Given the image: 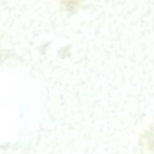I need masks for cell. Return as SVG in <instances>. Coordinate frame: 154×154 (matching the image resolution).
Returning a JSON list of instances; mask_svg holds the SVG:
<instances>
[{"label": "cell", "mask_w": 154, "mask_h": 154, "mask_svg": "<svg viewBox=\"0 0 154 154\" xmlns=\"http://www.w3.org/2000/svg\"><path fill=\"white\" fill-rule=\"evenodd\" d=\"M147 142L149 149L154 152V129L149 132L147 137Z\"/></svg>", "instance_id": "obj_2"}, {"label": "cell", "mask_w": 154, "mask_h": 154, "mask_svg": "<svg viewBox=\"0 0 154 154\" xmlns=\"http://www.w3.org/2000/svg\"><path fill=\"white\" fill-rule=\"evenodd\" d=\"M82 0H61L62 5L69 11H74L81 5Z\"/></svg>", "instance_id": "obj_1"}]
</instances>
